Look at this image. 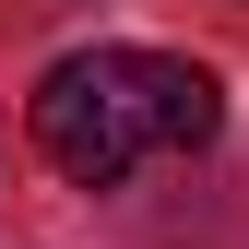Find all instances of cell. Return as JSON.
Listing matches in <instances>:
<instances>
[{
	"label": "cell",
	"instance_id": "6da1fadb",
	"mask_svg": "<svg viewBox=\"0 0 249 249\" xmlns=\"http://www.w3.org/2000/svg\"><path fill=\"white\" fill-rule=\"evenodd\" d=\"M166 142V48H83L36 83V154L71 190H119Z\"/></svg>",
	"mask_w": 249,
	"mask_h": 249
}]
</instances>
